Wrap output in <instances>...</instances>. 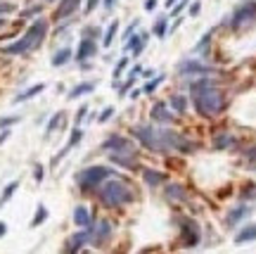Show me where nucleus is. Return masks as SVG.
Instances as JSON below:
<instances>
[{"label": "nucleus", "mask_w": 256, "mask_h": 254, "mask_svg": "<svg viewBox=\"0 0 256 254\" xmlns=\"http://www.w3.org/2000/svg\"><path fill=\"white\" fill-rule=\"evenodd\" d=\"M190 95L194 102V109L202 114V117L211 119L216 114H221L225 107L223 93L218 90V85L209 81V79H199V81H192L190 84Z\"/></svg>", "instance_id": "nucleus-1"}, {"label": "nucleus", "mask_w": 256, "mask_h": 254, "mask_svg": "<svg viewBox=\"0 0 256 254\" xmlns=\"http://www.w3.org/2000/svg\"><path fill=\"white\" fill-rule=\"evenodd\" d=\"M45 31H48V21L45 19H36L29 26V31L21 36L17 43H12V45H7V48H2L7 55H21V53H29V50H33V48H38L43 43V38H45Z\"/></svg>", "instance_id": "nucleus-2"}, {"label": "nucleus", "mask_w": 256, "mask_h": 254, "mask_svg": "<svg viewBox=\"0 0 256 254\" xmlns=\"http://www.w3.org/2000/svg\"><path fill=\"white\" fill-rule=\"evenodd\" d=\"M100 200H102L105 207L117 209V207H124L126 202L133 200V192H130V188L126 183H121L117 178H109L100 185Z\"/></svg>", "instance_id": "nucleus-3"}, {"label": "nucleus", "mask_w": 256, "mask_h": 254, "mask_svg": "<svg viewBox=\"0 0 256 254\" xmlns=\"http://www.w3.org/2000/svg\"><path fill=\"white\" fill-rule=\"evenodd\" d=\"M133 136L138 138L147 150H152V152H169V145H166V138H164L161 128L138 124V126L133 128Z\"/></svg>", "instance_id": "nucleus-4"}, {"label": "nucleus", "mask_w": 256, "mask_h": 254, "mask_svg": "<svg viewBox=\"0 0 256 254\" xmlns=\"http://www.w3.org/2000/svg\"><path fill=\"white\" fill-rule=\"evenodd\" d=\"M114 176V171L109 169V167H88V169L78 171V185L83 188V190H90V188H95V185H102L105 180H109Z\"/></svg>", "instance_id": "nucleus-5"}, {"label": "nucleus", "mask_w": 256, "mask_h": 254, "mask_svg": "<svg viewBox=\"0 0 256 254\" xmlns=\"http://www.w3.org/2000/svg\"><path fill=\"white\" fill-rule=\"evenodd\" d=\"M252 24H256V2L254 0H245L235 10L233 19H230V26L233 29H242V26H252Z\"/></svg>", "instance_id": "nucleus-6"}, {"label": "nucleus", "mask_w": 256, "mask_h": 254, "mask_svg": "<svg viewBox=\"0 0 256 254\" xmlns=\"http://www.w3.org/2000/svg\"><path fill=\"white\" fill-rule=\"evenodd\" d=\"M88 243H90V228H83V231L74 233L71 238H69V240H66L64 254H78Z\"/></svg>", "instance_id": "nucleus-7"}, {"label": "nucleus", "mask_w": 256, "mask_h": 254, "mask_svg": "<svg viewBox=\"0 0 256 254\" xmlns=\"http://www.w3.org/2000/svg\"><path fill=\"white\" fill-rule=\"evenodd\" d=\"M112 238V226L107 221H97L90 226V243L97 245V247H102Z\"/></svg>", "instance_id": "nucleus-8"}, {"label": "nucleus", "mask_w": 256, "mask_h": 254, "mask_svg": "<svg viewBox=\"0 0 256 254\" xmlns=\"http://www.w3.org/2000/svg\"><path fill=\"white\" fill-rule=\"evenodd\" d=\"M178 72L185 76H209L213 74L211 67H206L202 62H194V60H188V62H181L178 64Z\"/></svg>", "instance_id": "nucleus-9"}, {"label": "nucleus", "mask_w": 256, "mask_h": 254, "mask_svg": "<svg viewBox=\"0 0 256 254\" xmlns=\"http://www.w3.org/2000/svg\"><path fill=\"white\" fill-rule=\"evenodd\" d=\"M102 148L109 150V152H135V150H133V143L124 136H109L105 143H102Z\"/></svg>", "instance_id": "nucleus-10"}, {"label": "nucleus", "mask_w": 256, "mask_h": 254, "mask_svg": "<svg viewBox=\"0 0 256 254\" xmlns=\"http://www.w3.org/2000/svg\"><path fill=\"white\" fill-rule=\"evenodd\" d=\"M147 33H135V36H130L126 43H124V50H128V53H133L135 57H138L142 50H145V45H147Z\"/></svg>", "instance_id": "nucleus-11"}, {"label": "nucleus", "mask_w": 256, "mask_h": 254, "mask_svg": "<svg viewBox=\"0 0 256 254\" xmlns=\"http://www.w3.org/2000/svg\"><path fill=\"white\" fill-rule=\"evenodd\" d=\"M149 119L152 121H157V124H169L173 114H171V109L164 102H157V105L152 107V112H149Z\"/></svg>", "instance_id": "nucleus-12"}, {"label": "nucleus", "mask_w": 256, "mask_h": 254, "mask_svg": "<svg viewBox=\"0 0 256 254\" xmlns=\"http://www.w3.org/2000/svg\"><path fill=\"white\" fill-rule=\"evenodd\" d=\"M112 162L114 164H121V167H126V169H135V152H112Z\"/></svg>", "instance_id": "nucleus-13"}, {"label": "nucleus", "mask_w": 256, "mask_h": 254, "mask_svg": "<svg viewBox=\"0 0 256 254\" xmlns=\"http://www.w3.org/2000/svg\"><path fill=\"white\" fill-rule=\"evenodd\" d=\"M95 53H97L95 41H93V38H83L81 45H78V55H76V57H78V62H85L88 57H93Z\"/></svg>", "instance_id": "nucleus-14"}, {"label": "nucleus", "mask_w": 256, "mask_h": 254, "mask_svg": "<svg viewBox=\"0 0 256 254\" xmlns=\"http://www.w3.org/2000/svg\"><path fill=\"white\" fill-rule=\"evenodd\" d=\"M181 226H185V245H197V240H199V226L194 221H190V219H183Z\"/></svg>", "instance_id": "nucleus-15"}, {"label": "nucleus", "mask_w": 256, "mask_h": 254, "mask_svg": "<svg viewBox=\"0 0 256 254\" xmlns=\"http://www.w3.org/2000/svg\"><path fill=\"white\" fill-rule=\"evenodd\" d=\"M78 5H81V0H62V2H60V7H57V12H55V17H57V19L69 17V14H74L76 12Z\"/></svg>", "instance_id": "nucleus-16"}, {"label": "nucleus", "mask_w": 256, "mask_h": 254, "mask_svg": "<svg viewBox=\"0 0 256 254\" xmlns=\"http://www.w3.org/2000/svg\"><path fill=\"white\" fill-rule=\"evenodd\" d=\"M164 195H166V200L169 202H183L185 200V190H183V185H178V183H169V185L164 188Z\"/></svg>", "instance_id": "nucleus-17"}, {"label": "nucleus", "mask_w": 256, "mask_h": 254, "mask_svg": "<svg viewBox=\"0 0 256 254\" xmlns=\"http://www.w3.org/2000/svg\"><path fill=\"white\" fill-rule=\"evenodd\" d=\"M254 240H256V223H252V226H245L240 233L235 235V243H237V245L254 243Z\"/></svg>", "instance_id": "nucleus-18"}, {"label": "nucleus", "mask_w": 256, "mask_h": 254, "mask_svg": "<svg viewBox=\"0 0 256 254\" xmlns=\"http://www.w3.org/2000/svg\"><path fill=\"white\" fill-rule=\"evenodd\" d=\"M74 221H76V226H81V228H90V226H93V216H90V212H88L85 207H76Z\"/></svg>", "instance_id": "nucleus-19"}, {"label": "nucleus", "mask_w": 256, "mask_h": 254, "mask_svg": "<svg viewBox=\"0 0 256 254\" xmlns=\"http://www.w3.org/2000/svg\"><path fill=\"white\" fill-rule=\"evenodd\" d=\"M142 178L147 180L152 188H157V185H164V180L166 176L161 173V171H154V169H142Z\"/></svg>", "instance_id": "nucleus-20"}, {"label": "nucleus", "mask_w": 256, "mask_h": 254, "mask_svg": "<svg viewBox=\"0 0 256 254\" xmlns=\"http://www.w3.org/2000/svg\"><path fill=\"white\" fill-rule=\"evenodd\" d=\"M247 214H249V207H245V204H240L237 209H233V212H230V216L225 219V223H228V226H235L237 221H242V219H245Z\"/></svg>", "instance_id": "nucleus-21"}, {"label": "nucleus", "mask_w": 256, "mask_h": 254, "mask_svg": "<svg viewBox=\"0 0 256 254\" xmlns=\"http://www.w3.org/2000/svg\"><path fill=\"white\" fill-rule=\"evenodd\" d=\"M93 90H95V85L93 84H81V85H76V88L69 90V100H76V97H81V95H88V93H93Z\"/></svg>", "instance_id": "nucleus-22"}, {"label": "nucleus", "mask_w": 256, "mask_h": 254, "mask_svg": "<svg viewBox=\"0 0 256 254\" xmlns=\"http://www.w3.org/2000/svg\"><path fill=\"white\" fill-rule=\"evenodd\" d=\"M166 33H169V19H166V17H159V19L154 21V36L164 41Z\"/></svg>", "instance_id": "nucleus-23"}, {"label": "nucleus", "mask_w": 256, "mask_h": 254, "mask_svg": "<svg viewBox=\"0 0 256 254\" xmlns=\"http://www.w3.org/2000/svg\"><path fill=\"white\" fill-rule=\"evenodd\" d=\"M69 60H71V50H69V48H62V50H57V53L53 55L55 67H62V64H66Z\"/></svg>", "instance_id": "nucleus-24"}, {"label": "nucleus", "mask_w": 256, "mask_h": 254, "mask_svg": "<svg viewBox=\"0 0 256 254\" xmlns=\"http://www.w3.org/2000/svg\"><path fill=\"white\" fill-rule=\"evenodd\" d=\"M169 105H171L173 112H185V109H188V97L185 95H173Z\"/></svg>", "instance_id": "nucleus-25"}, {"label": "nucleus", "mask_w": 256, "mask_h": 254, "mask_svg": "<svg viewBox=\"0 0 256 254\" xmlns=\"http://www.w3.org/2000/svg\"><path fill=\"white\" fill-rule=\"evenodd\" d=\"M117 31H119V21H112V24H109V29L105 31V38H102V45H105V48H109V45H112V41H114Z\"/></svg>", "instance_id": "nucleus-26"}, {"label": "nucleus", "mask_w": 256, "mask_h": 254, "mask_svg": "<svg viewBox=\"0 0 256 254\" xmlns=\"http://www.w3.org/2000/svg\"><path fill=\"white\" fill-rule=\"evenodd\" d=\"M43 88H45V85H43V84L33 85V88H29V90H24V93H19V95H17V100H14V102H24V100H29V97L38 95V93H41Z\"/></svg>", "instance_id": "nucleus-27"}, {"label": "nucleus", "mask_w": 256, "mask_h": 254, "mask_svg": "<svg viewBox=\"0 0 256 254\" xmlns=\"http://www.w3.org/2000/svg\"><path fill=\"white\" fill-rule=\"evenodd\" d=\"M17 188H19V180H12V183H7V188L2 190V197H0V204H5V202H10V197L17 192Z\"/></svg>", "instance_id": "nucleus-28"}, {"label": "nucleus", "mask_w": 256, "mask_h": 254, "mask_svg": "<svg viewBox=\"0 0 256 254\" xmlns=\"http://www.w3.org/2000/svg\"><path fill=\"white\" fill-rule=\"evenodd\" d=\"M233 143H235L233 136H228V133H218V136H216V143H213V145H216V148H230Z\"/></svg>", "instance_id": "nucleus-29"}, {"label": "nucleus", "mask_w": 256, "mask_h": 254, "mask_svg": "<svg viewBox=\"0 0 256 254\" xmlns=\"http://www.w3.org/2000/svg\"><path fill=\"white\" fill-rule=\"evenodd\" d=\"M48 219V209L43 207V204H38V209H36V216H33V221H31V226L36 228V226H41L43 221Z\"/></svg>", "instance_id": "nucleus-30"}, {"label": "nucleus", "mask_w": 256, "mask_h": 254, "mask_svg": "<svg viewBox=\"0 0 256 254\" xmlns=\"http://www.w3.org/2000/svg\"><path fill=\"white\" fill-rule=\"evenodd\" d=\"M62 119H64V112H57V114H55V117L50 119V124H48V128H45V133L50 136V133H53L55 128H57L60 124H62Z\"/></svg>", "instance_id": "nucleus-31"}, {"label": "nucleus", "mask_w": 256, "mask_h": 254, "mask_svg": "<svg viewBox=\"0 0 256 254\" xmlns=\"http://www.w3.org/2000/svg\"><path fill=\"white\" fill-rule=\"evenodd\" d=\"M161 81H164V76H154V79H152V81H149V84L142 88V93H154V90L159 88Z\"/></svg>", "instance_id": "nucleus-32"}, {"label": "nucleus", "mask_w": 256, "mask_h": 254, "mask_svg": "<svg viewBox=\"0 0 256 254\" xmlns=\"http://www.w3.org/2000/svg\"><path fill=\"white\" fill-rule=\"evenodd\" d=\"M128 62H130L128 57H121V60H119L117 69H114V79H119V76H121V72H124V69H126V67H128Z\"/></svg>", "instance_id": "nucleus-33"}, {"label": "nucleus", "mask_w": 256, "mask_h": 254, "mask_svg": "<svg viewBox=\"0 0 256 254\" xmlns=\"http://www.w3.org/2000/svg\"><path fill=\"white\" fill-rule=\"evenodd\" d=\"M209 41H211V31H209V33H206V36L202 38V41H199V45L194 48V53H202V50H206V48H209Z\"/></svg>", "instance_id": "nucleus-34"}, {"label": "nucleus", "mask_w": 256, "mask_h": 254, "mask_svg": "<svg viewBox=\"0 0 256 254\" xmlns=\"http://www.w3.org/2000/svg\"><path fill=\"white\" fill-rule=\"evenodd\" d=\"M133 84H135V79H133V76H130V79H126V84H124L121 88H119V95H126L128 90L133 88Z\"/></svg>", "instance_id": "nucleus-35"}, {"label": "nucleus", "mask_w": 256, "mask_h": 254, "mask_svg": "<svg viewBox=\"0 0 256 254\" xmlns=\"http://www.w3.org/2000/svg\"><path fill=\"white\" fill-rule=\"evenodd\" d=\"M188 2H190V0H178V2H176V5H173V14H181L183 10H185V5H188Z\"/></svg>", "instance_id": "nucleus-36"}, {"label": "nucleus", "mask_w": 256, "mask_h": 254, "mask_svg": "<svg viewBox=\"0 0 256 254\" xmlns=\"http://www.w3.org/2000/svg\"><path fill=\"white\" fill-rule=\"evenodd\" d=\"M19 119L17 117H5V119H0V128H7V126H12V124H17Z\"/></svg>", "instance_id": "nucleus-37"}, {"label": "nucleus", "mask_w": 256, "mask_h": 254, "mask_svg": "<svg viewBox=\"0 0 256 254\" xmlns=\"http://www.w3.org/2000/svg\"><path fill=\"white\" fill-rule=\"evenodd\" d=\"M135 29H138V19H135V21H133V24H130V26L126 29V33H124V43H126L128 38L133 36V31H135Z\"/></svg>", "instance_id": "nucleus-38"}, {"label": "nucleus", "mask_w": 256, "mask_h": 254, "mask_svg": "<svg viewBox=\"0 0 256 254\" xmlns=\"http://www.w3.org/2000/svg\"><path fill=\"white\" fill-rule=\"evenodd\" d=\"M12 10H14V5H10V2H0V14H10Z\"/></svg>", "instance_id": "nucleus-39"}, {"label": "nucleus", "mask_w": 256, "mask_h": 254, "mask_svg": "<svg viewBox=\"0 0 256 254\" xmlns=\"http://www.w3.org/2000/svg\"><path fill=\"white\" fill-rule=\"evenodd\" d=\"M112 114H114V109H112V107H107L105 112L100 114V119H97V121H102V124H105V121H107V119H109V117H112Z\"/></svg>", "instance_id": "nucleus-40"}, {"label": "nucleus", "mask_w": 256, "mask_h": 254, "mask_svg": "<svg viewBox=\"0 0 256 254\" xmlns=\"http://www.w3.org/2000/svg\"><path fill=\"white\" fill-rule=\"evenodd\" d=\"M199 5H202V2H192V7H190L192 17H197V14H199Z\"/></svg>", "instance_id": "nucleus-41"}, {"label": "nucleus", "mask_w": 256, "mask_h": 254, "mask_svg": "<svg viewBox=\"0 0 256 254\" xmlns=\"http://www.w3.org/2000/svg\"><path fill=\"white\" fill-rule=\"evenodd\" d=\"M154 7H157V0H145V10H154Z\"/></svg>", "instance_id": "nucleus-42"}, {"label": "nucleus", "mask_w": 256, "mask_h": 254, "mask_svg": "<svg viewBox=\"0 0 256 254\" xmlns=\"http://www.w3.org/2000/svg\"><path fill=\"white\" fill-rule=\"evenodd\" d=\"M95 5H97V0H88V2H85V12H93Z\"/></svg>", "instance_id": "nucleus-43"}, {"label": "nucleus", "mask_w": 256, "mask_h": 254, "mask_svg": "<svg viewBox=\"0 0 256 254\" xmlns=\"http://www.w3.org/2000/svg\"><path fill=\"white\" fill-rule=\"evenodd\" d=\"M36 180H38V183L43 180V167L41 164H36Z\"/></svg>", "instance_id": "nucleus-44"}, {"label": "nucleus", "mask_w": 256, "mask_h": 254, "mask_svg": "<svg viewBox=\"0 0 256 254\" xmlns=\"http://www.w3.org/2000/svg\"><path fill=\"white\" fill-rule=\"evenodd\" d=\"M85 112H88V107H81V109H78V114H76V121H81V119L85 117Z\"/></svg>", "instance_id": "nucleus-45"}, {"label": "nucleus", "mask_w": 256, "mask_h": 254, "mask_svg": "<svg viewBox=\"0 0 256 254\" xmlns=\"http://www.w3.org/2000/svg\"><path fill=\"white\" fill-rule=\"evenodd\" d=\"M7 138H10V131H7V128H5V131H2V133H0V145H2V143H5V140H7Z\"/></svg>", "instance_id": "nucleus-46"}, {"label": "nucleus", "mask_w": 256, "mask_h": 254, "mask_svg": "<svg viewBox=\"0 0 256 254\" xmlns=\"http://www.w3.org/2000/svg\"><path fill=\"white\" fill-rule=\"evenodd\" d=\"M114 2H117V0H105V10L109 12V10H112V7H114Z\"/></svg>", "instance_id": "nucleus-47"}, {"label": "nucleus", "mask_w": 256, "mask_h": 254, "mask_svg": "<svg viewBox=\"0 0 256 254\" xmlns=\"http://www.w3.org/2000/svg\"><path fill=\"white\" fill-rule=\"evenodd\" d=\"M5 233H7V226H5V223L0 221V238H2V235H5Z\"/></svg>", "instance_id": "nucleus-48"}, {"label": "nucleus", "mask_w": 256, "mask_h": 254, "mask_svg": "<svg viewBox=\"0 0 256 254\" xmlns=\"http://www.w3.org/2000/svg\"><path fill=\"white\" fill-rule=\"evenodd\" d=\"M176 2H178V0H166V7H173Z\"/></svg>", "instance_id": "nucleus-49"}, {"label": "nucleus", "mask_w": 256, "mask_h": 254, "mask_svg": "<svg viewBox=\"0 0 256 254\" xmlns=\"http://www.w3.org/2000/svg\"><path fill=\"white\" fill-rule=\"evenodd\" d=\"M138 254H145V252H138Z\"/></svg>", "instance_id": "nucleus-50"}, {"label": "nucleus", "mask_w": 256, "mask_h": 254, "mask_svg": "<svg viewBox=\"0 0 256 254\" xmlns=\"http://www.w3.org/2000/svg\"><path fill=\"white\" fill-rule=\"evenodd\" d=\"M0 24H2V19H0Z\"/></svg>", "instance_id": "nucleus-51"}, {"label": "nucleus", "mask_w": 256, "mask_h": 254, "mask_svg": "<svg viewBox=\"0 0 256 254\" xmlns=\"http://www.w3.org/2000/svg\"><path fill=\"white\" fill-rule=\"evenodd\" d=\"M85 254H88V252H85Z\"/></svg>", "instance_id": "nucleus-52"}]
</instances>
